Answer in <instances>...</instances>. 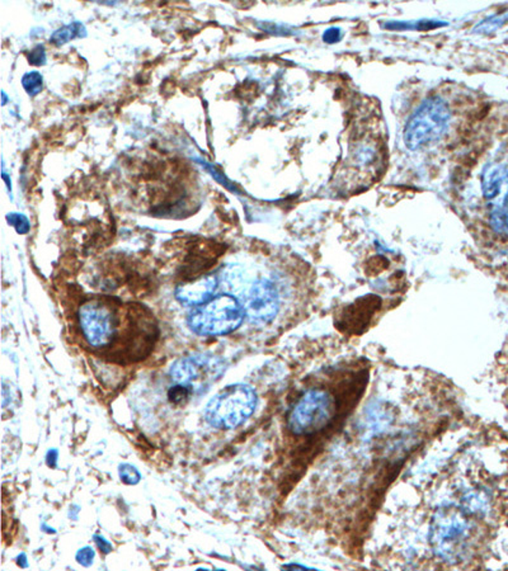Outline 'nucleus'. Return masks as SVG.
Here are the masks:
<instances>
[{
	"instance_id": "obj_4",
	"label": "nucleus",
	"mask_w": 508,
	"mask_h": 571,
	"mask_svg": "<svg viewBox=\"0 0 508 571\" xmlns=\"http://www.w3.org/2000/svg\"><path fill=\"white\" fill-rule=\"evenodd\" d=\"M243 305L231 295H219L195 308L188 316L190 329L204 337H219L238 329L244 320Z\"/></svg>"
},
{
	"instance_id": "obj_11",
	"label": "nucleus",
	"mask_w": 508,
	"mask_h": 571,
	"mask_svg": "<svg viewBox=\"0 0 508 571\" xmlns=\"http://www.w3.org/2000/svg\"><path fill=\"white\" fill-rule=\"evenodd\" d=\"M85 36H87L85 26L81 22H73L63 28L55 31L50 37V42L59 47V46L70 42L72 40L83 38Z\"/></svg>"
},
{
	"instance_id": "obj_7",
	"label": "nucleus",
	"mask_w": 508,
	"mask_h": 571,
	"mask_svg": "<svg viewBox=\"0 0 508 571\" xmlns=\"http://www.w3.org/2000/svg\"><path fill=\"white\" fill-rule=\"evenodd\" d=\"M225 368V362L219 357L207 353H195L177 359L170 367V374L176 383L190 388L192 394L201 395L220 380Z\"/></svg>"
},
{
	"instance_id": "obj_5",
	"label": "nucleus",
	"mask_w": 508,
	"mask_h": 571,
	"mask_svg": "<svg viewBox=\"0 0 508 571\" xmlns=\"http://www.w3.org/2000/svg\"><path fill=\"white\" fill-rule=\"evenodd\" d=\"M256 406L254 388L244 383L230 385L208 402L205 420L216 429H234L251 417Z\"/></svg>"
},
{
	"instance_id": "obj_14",
	"label": "nucleus",
	"mask_w": 508,
	"mask_h": 571,
	"mask_svg": "<svg viewBox=\"0 0 508 571\" xmlns=\"http://www.w3.org/2000/svg\"><path fill=\"white\" fill-rule=\"evenodd\" d=\"M118 475L122 483L126 485H136L140 483L141 474L139 470L136 469L130 463H122L118 466Z\"/></svg>"
},
{
	"instance_id": "obj_18",
	"label": "nucleus",
	"mask_w": 508,
	"mask_h": 571,
	"mask_svg": "<svg viewBox=\"0 0 508 571\" xmlns=\"http://www.w3.org/2000/svg\"><path fill=\"white\" fill-rule=\"evenodd\" d=\"M28 61L31 65L41 66L46 64V51L42 44H37L36 47L28 53Z\"/></svg>"
},
{
	"instance_id": "obj_3",
	"label": "nucleus",
	"mask_w": 508,
	"mask_h": 571,
	"mask_svg": "<svg viewBox=\"0 0 508 571\" xmlns=\"http://www.w3.org/2000/svg\"><path fill=\"white\" fill-rule=\"evenodd\" d=\"M348 390L316 385L302 391L288 414V429L295 437L319 438L334 428L348 408Z\"/></svg>"
},
{
	"instance_id": "obj_19",
	"label": "nucleus",
	"mask_w": 508,
	"mask_h": 571,
	"mask_svg": "<svg viewBox=\"0 0 508 571\" xmlns=\"http://www.w3.org/2000/svg\"><path fill=\"white\" fill-rule=\"evenodd\" d=\"M93 538H95V542H96L97 547L101 549V552H104L106 555L112 552L113 547H112L110 542L107 541L104 536L95 535Z\"/></svg>"
},
{
	"instance_id": "obj_9",
	"label": "nucleus",
	"mask_w": 508,
	"mask_h": 571,
	"mask_svg": "<svg viewBox=\"0 0 508 571\" xmlns=\"http://www.w3.org/2000/svg\"><path fill=\"white\" fill-rule=\"evenodd\" d=\"M243 308L247 319L251 322H272L280 310V293L277 287L268 279H259L252 286Z\"/></svg>"
},
{
	"instance_id": "obj_17",
	"label": "nucleus",
	"mask_w": 508,
	"mask_h": 571,
	"mask_svg": "<svg viewBox=\"0 0 508 571\" xmlns=\"http://www.w3.org/2000/svg\"><path fill=\"white\" fill-rule=\"evenodd\" d=\"M95 557H96L95 549L89 547V546H85V547H83V549H78V552H76V555H75V560H76V563L81 565V566L89 568V566L93 565Z\"/></svg>"
},
{
	"instance_id": "obj_21",
	"label": "nucleus",
	"mask_w": 508,
	"mask_h": 571,
	"mask_svg": "<svg viewBox=\"0 0 508 571\" xmlns=\"http://www.w3.org/2000/svg\"><path fill=\"white\" fill-rule=\"evenodd\" d=\"M325 42H329V44H334V42H337L339 38H341V31L338 28H331V30L325 31Z\"/></svg>"
},
{
	"instance_id": "obj_6",
	"label": "nucleus",
	"mask_w": 508,
	"mask_h": 571,
	"mask_svg": "<svg viewBox=\"0 0 508 571\" xmlns=\"http://www.w3.org/2000/svg\"><path fill=\"white\" fill-rule=\"evenodd\" d=\"M449 106L439 97L428 98L408 119L404 129L405 147L417 150L440 139L449 126Z\"/></svg>"
},
{
	"instance_id": "obj_12",
	"label": "nucleus",
	"mask_w": 508,
	"mask_h": 571,
	"mask_svg": "<svg viewBox=\"0 0 508 571\" xmlns=\"http://www.w3.org/2000/svg\"><path fill=\"white\" fill-rule=\"evenodd\" d=\"M507 22L508 12H505V13H500V15H492V17H489L484 21L478 23L474 31L479 32V33H491V32L501 28L502 26Z\"/></svg>"
},
{
	"instance_id": "obj_10",
	"label": "nucleus",
	"mask_w": 508,
	"mask_h": 571,
	"mask_svg": "<svg viewBox=\"0 0 508 571\" xmlns=\"http://www.w3.org/2000/svg\"><path fill=\"white\" fill-rule=\"evenodd\" d=\"M218 288V279L207 276L190 285L179 286L176 290V299L186 306H201L211 300Z\"/></svg>"
},
{
	"instance_id": "obj_8",
	"label": "nucleus",
	"mask_w": 508,
	"mask_h": 571,
	"mask_svg": "<svg viewBox=\"0 0 508 571\" xmlns=\"http://www.w3.org/2000/svg\"><path fill=\"white\" fill-rule=\"evenodd\" d=\"M482 190L489 207V221L497 233L508 235V168L488 165L482 176Z\"/></svg>"
},
{
	"instance_id": "obj_22",
	"label": "nucleus",
	"mask_w": 508,
	"mask_h": 571,
	"mask_svg": "<svg viewBox=\"0 0 508 571\" xmlns=\"http://www.w3.org/2000/svg\"><path fill=\"white\" fill-rule=\"evenodd\" d=\"M17 564L19 565L21 568H23V569L28 568V563H27V556H26V554H21V555L18 556Z\"/></svg>"
},
{
	"instance_id": "obj_23",
	"label": "nucleus",
	"mask_w": 508,
	"mask_h": 571,
	"mask_svg": "<svg viewBox=\"0 0 508 571\" xmlns=\"http://www.w3.org/2000/svg\"><path fill=\"white\" fill-rule=\"evenodd\" d=\"M1 94H3V104H6V103H7V95H6V93H4V92H3Z\"/></svg>"
},
{
	"instance_id": "obj_1",
	"label": "nucleus",
	"mask_w": 508,
	"mask_h": 571,
	"mask_svg": "<svg viewBox=\"0 0 508 571\" xmlns=\"http://www.w3.org/2000/svg\"><path fill=\"white\" fill-rule=\"evenodd\" d=\"M470 449L457 454L425 489L416 512L418 532L429 560L439 566H472L495 515L494 483Z\"/></svg>"
},
{
	"instance_id": "obj_16",
	"label": "nucleus",
	"mask_w": 508,
	"mask_h": 571,
	"mask_svg": "<svg viewBox=\"0 0 508 571\" xmlns=\"http://www.w3.org/2000/svg\"><path fill=\"white\" fill-rule=\"evenodd\" d=\"M7 221L18 234H27L30 231V221L22 213H8Z\"/></svg>"
},
{
	"instance_id": "obj_20",
	"label": "nucleus",
	"mask_w": 508,
	"mask_h": 571,
	"mask_svg": "<svg viewBox=\"0 0 508 571\" xmlns=\"http://www.w3.org/2000/svg\"><path fill=\"white\" fill-rule=\"evenodd\" d=\"M58 457H59L58 449H55V448L50 449V451L47 452V454H46V463H47V466L51 467V469H55V467L58 466Z\"/></svg>"
},
{
	"instance_id": "obj_2",
	"label": "nucleus",
	"mask_w": 508,
	"mask_h": 571,
	"mask_svg": "<svg viewBox=\"0 0 508 571\" xmlns=\"http://www.w3.org/2000/svg\"><path fill=\"white\" fill-rule=\"evenodd\" d=\"M81 334L96 351L126 363L145 358L154 348L158 324L149 308L126 304L112 296H95L81 304L78 311Z\"/></svg>"
},
{
	"instance_id": "obj_15",
	"label": "nucleus",
	"mask_w": 508,
	"mask_h": 571,
	"mask_svg": "<svg viewBox=\"0 0 508 571\" xmlns=\"http://www.w3.org/2000/svg\"><path fill=\"white\" fill-rule=\"evenodd\" d=\"M191 395V390L186 388L183 385H179V383H177V385L173 386V388H170V391H168L170 402L172 404H174V405H181V404L186 403Z\"/></svg>"
},
{
	"instance_id": "obj_13",
	"label": "nucleus",
	"mask_w": 508,
	"mask_h": 571,
	"mask_svg": "<svg viewBox=\"0 0 508 571\" xmlns=\"http://www.w3.org/2000/svg\"><path fill=\"white\" fill-rule=\"evenodd\" d=\"M22 85L24 90L27 92V94L35 97L38 93H41V90L44 88V78L38 72L24 74L22 78Z\"/></svg>"
}]
</instances>
